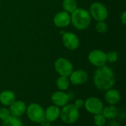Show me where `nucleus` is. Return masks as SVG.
<instances>
[{
  "label": "nucleus",
  "instance_id": "obj_13",
  "mask_svg": "<svg viewBox=\"0 0 126 126\" xmlns=\"http://www.w3.org/2000/svg\"><path fill=\"white\" fill-rule=\"evenodd\" d=\"M9 107V111L11 116L20 117L26 113L27 106L22 101H15Z\"/></svg>",
  "mask_w": 126,
  "mask_h": 126
},
{
  "label": "nucleus",
  "instance_id": "obj_18",
  "mask_svg": "<svg viewBox=\"0 0 126 126\" xmlns=\"http://www.w3.org/2000/svg\"><path fill=\"white\" fill-rule=\"evenodd\" d=\"M70 81L67 76H60L56 80V85L60 91H66L69 88Z\"/></svg>",
  "mask_w": 126,
  "mask_h": 126
},
{
  "label": "nucleus",
  "instance_id": "obj_14",
  "mask_svg": "<svg viewBox=\"0 0 126 126\" xmlns=\"http://www.w3.org/2000/svg\"><path fill=\"white\" fill-rule=\"evenodd\" d=\"M60 114H61L60 108L55 105H50L47 107L46 110H44L45 119L50 123L57 120L60 117Z\"/></svg>",
  "mask_w": 126,
  "mask_h": 126
},
{
  "label": "nucleus",
  "instance_id": "obj_15",
  "mask_svg": "<svg viewBox=\"0 0 126 126\" xmlns=\"http://www.w3.org/2000/svg\"><path fill=\"white\" fill-rule=\"evenodd\" d=\"M106 91V92L105 94V100L106 102L109 103V105H115L120 101V99H121L120 94L117 90L113 89L111 88Z\"/></svg>",
  "mask_w": 126,
  "mask_h": 126
},
{
  "label": "nucleus",
  "instance_id": "obj_7",
  "mask_svg": "<svg viewBox=\"0 0 126 126\" xmlns=\"http://www.w3.org/2000/svg\"><path fill=\"white\" fill-rule=\"evenodd\" d=\"M55 69L60 76L68 77L73 71V65L67 59L59 58L55 62Z\"/></svg>",
  "mask_w": 126,
  "mask_h": 126
},
{
  "label": "nucleus",
  "instance_id": "obj_16",
  "mask_svg": "<svg viewBox=\"0 0 126 126\" xmlns=\"http://www.w3.org/2000/svg\"><path fill=\"white\" fill-rule=\"evenodd\" d=\"M15 101H16V95L13 91L5 90L1 92L0 102L4 106H10Z\"/></svg>",
  "mask_w": 126,
  "mask_h": 126
},
{
  "label": "nucleus",
  "instance_id": "obj_9",
  "mask_svg": "<svg viewBox=\"0 0 126 126\" xmlns=\"http://www.w3.org/2000/svg\"><path fill=\"white\" fill-rule=\"evenodd\" d=\"M63 45L69 50H76L80 44L78 37L73 33L66 32L64 33L62 36Z\"/></svg>",
  "mask_w": 126,
  "mask_h": 126
},
{
  "label": "nucleus",
  "instance_id": "obj_10",
  "mask_svg": "<svg viewBox=\"0 0 126 126\" xmlns=\"http://www.w3.org/2000/svg\"><path fill=\"white\" fill-rule=\"evenodd\" d=\"M69 81L72 84L75 85H83L87 82L89 79V75L87 72L84 70H77L72 71V74L69 75Z\"/></svg>",
  "mask_w": 126,
  "mask_h": 126
},
{
  "label": "nucleus",
  "instance_id": "obj_6",
  "mask_svg": "<svg viewBox=\"0 0 126 126\" xmlns=\"http://www.w3.org/2000/svg\"><path fill=\"white\" fill-rule=\"evenodd\" d=\"M84 106L89 113L94 115L102 113L104 108L103 101L95 97H91L86 99V100L84 101Z\"/></svg>",
  "mask_w": 126,
  "mask_h": 126
},
{
  "label": "nucleus",
  "instance_id": "obj_20",
  "mask_svg": "<svg viewBox=\"0 0 126 126\" xmlns=\"http://www.w3.org/2000/svg\"><path fill=\"white\" fill-rule=\"evenodd\" d=\"M63 7L67 13H72L78 8V4L75 0H63Z\"/></svg>",
  "mask_w": 126,
  "mask_h": 126
},
{
  "label": "nucleus",
  "instance_id": "obj_24",
  "mask_svg": "<svg viewBox=\"0 0 126 126\" xmlns=\"http://www.w3.org/2000/svg\"><path fill=\"white\" fill-rule=\"evenodd\" d=\"M10 116V113L8 108H0V120L1 121H4Z\"/></svg>",
  "mask_w": 126,
  "mask_h": 126
},
{
  "label": "nucleus",
  "instance_id": "obj_1",
  "mask_svg": "<svg viewBox=\"0 0 126 126\" xmlns=\"http://www.w3.org/2000/svg\"><path fill=\"white\" fill-rule=\"evenodd\" d=\"M115 83V76L113 71L106 65L97 68L94 74V84L100 91L111 88Z\"/></svg>",
  "mask_w": 126,
  "mask_h": 126
},
{
  "label": "nucleus",
  "instance_id": "obj_22",
  "mask_svg": "<svg viewBox=\"0 0 126 126\" xmlns=\"http://www.w3.org/2000/svg\"><path fill=\"white\" fill-rule=\"evenodd\" d=\"M107 24L105 22V21H99L97 24L96 25V30L98 33H104L107 30Z\"/></svg>",
  "mask_w": 126,
  "mask_h": 126
},
{
  "label": "nucleus",
  "instance_id": "obj_23",
  "mask_svg": "<svg viewBox=\"0 0 126 126\" xmlns=\"http://www.w3.org/2000/svg\"><path fill=\"white\" fill-rule=\"evenodd\" d=\"M118 53L116 51H109L106 53L107 61L110 62H115L118 59Z\"/></svg>",
  "mask_w": 126,
  "mask_h": 126
},
{
  "label": "nucleus",
  "instance_id": "obj_8",
  "mask_svg": "<svg viewBox=\"0 0 126 126\" xmlns=\"http://www.w3.org/2000/svg\"><path fill=\"white\" fill-rule=\"evenodd\" d=\"M88 59L92 65L97 68L105 65L107 62L106 53L100 50H94L91 51Z\"/></svg>",
  "mask_w": 126,
  "mask_h": 126
},
{
  "label": "nucleus",
  "instance_id": "obj_5",
  "mask_svg": "<svg viewBox=\"0 0 126 126\" xmlns=\"http://www.w3.org/2000/svg\"><path fill=\"white\" fill-rule=\"evenodd\" d=\"M89 13L93 19L96 21H105L108 16L109 12L104 4L100 2H94L91 4L89 8Z\"/></svg>",
  "mask_w": 126,
  "mask_h": 126
},
{
  "label": "nucleus",
  "instance_id": "obj_17",
  "mask_svg": "<svg viewBox=\"0 0 126 126\" xmlns=\"http://www.w3.org/2000/svg\"><path fill=\"white\" fill-rule=\"evenodd\" d=\"M119 114V110L117 107L114 105H110L109 106L103 108L102 111V114L107 120H112L117 117Z\"/></svg>",
  "mask_w": 126,
  "mask_h": 126
},
{
  "label": "nucleus",
  "instance_id": "obj_27",
  "mask_svg": "<svg viewBox=\"0 0 126 126\" xmlns=\"http://www.w3.org/2000/svg\"><path fill=\"white\" fill-rule=\"evenodd\" d=\"M40 124L41 125V126H50V122H49L48 120L44 119L43 121H41L40 123Z\"/></svg>",
  "mask_w": 126,
  "mask_h": 126
},
{
  "label": "nucleus",
  "instance_id": "obj_3",
  "mask_svg": "<svg viewBox=\"0 0 126 126\" xmlns=\"http://www.w3.org/2000/svg\"><path fill=\"white\" fill-rule=\"evenodd\" d=\"M79 116V109L74 104H66L61 110L60 117L66 124L71 125L75 123L78 120Z\"/></svg>",
  "mask_w": 126,
  "mask_h": 126
},
{
  "label": "nucleus",
  "instance_id": "obj_21",
  "mask_svg": "<svg viewBox=\"0 0 126 126\" xmlns=\"http://www.w3.org/2000/svg\"><path fill=\"white\" fill-rule=\"evenodd\" d=\"M106 119L102 114V113L94 114V123L95 126H103L106 124Z\"/></svg>",
  "mask_w": 126,
  "mask_h": 126
},
{
  "label": "nucleus",
  "instance_id": "obj_4",
  "mask_svg": "<svg viewBox=\"0 0 126 126\" xmlns=\"http://www.w3.org/2000/svg\"><path fill=\"white\" fill-rule=\"evenodd\" d=\"M27 115L30 121L35 123H40L45 119L44 109L38 103H31L27 107Z\"/></svg>",
  "mask_w": 126,
  "mask_h": 126
},
{
  "label": "nucleus",
  "instance_id": "obj_28",
  "mask_svg": "<svg viewBox=\"0 0 126 126\" xmlns=\"http://www.w3.org/2000/svg\"><path fill=\"white\" fill-rule=\"evenodd\" d=\"M0 1H1V0H0Z\"/></svg>",
  "mask_w": 126,
  "mask_h": 126
},
{
  "label": "nucleus",
  "instance_id": "obj_12",
  "mask_svg": "<svg viewBox=\"0 0 126 126\" xmlns=\"http://www.w3.org/2000/svg\"><path fill=\"white\" fill-rule=\"evenodd\" d=\"M51 100L55 105L60 108L63 107L68 103L69 100V97L66 93L63 92V91H58L52 94L51 97Z\"/></svg>",
  "mask_w": 126,
  "mask_h": 126
},
{
  "label": "nucleus",
  "instance_id": "obj_19",
  "mask_svg": "<svg viewBox=\"0 0 126 126\" xmlns=\"http://www.w3.org/2000/svg\"><path fill=\"white\" fill-rule=\"evenodd\" d=\"M2 126H23V123L19 117L10 115L7 120L3 121Z\"/></svg>",
  "mask_w": 126,
  "mask_h": 126
},
{
  "label": "nucleus",
  "instance_id": "obj_2",
  "mask_svg": "<svg viewBox=\"0 0 126 126\" xmlns=\"http://www.w3.org/2000/svg\"><path fill=\"white\" fill-rule=\"evenodd\" d=\"M71 22L78 30L87 28L91 23V15L89 12L83 8H77L72 13Z\"/></svg>",
  "mask_w": 126,
  "mask_h": 126
},
{
  "label": "nucleus",
  "instance_id": "obj_26",
  "mask_svg": "<svg viewBox=\"0 0 126 126\" xmlns=\"http://www.w3.org/2000/svg\"><path fill=\"white\" fill-rule=\"evenodd\" d=\"M120 19H121V22L123 25H126V11H123V13L121 14L120 16Z\"/></svg>",
  "mask_w": 126,
  "mask_h": 126
},
{
  "label": "nucleus",
  "instance_id": "obj_11",
  "mask_svg": "<svg viewBox=\"0 0 126 126\" xmlns=\"http://www.w3.org/2000/svg\"><path fill=\"white\" fill-rule=\"evenodd\" d=\"M53 22L58 27H67L71 22V16L66 11H60L54 16Z\"/></svg>",
  "mask_w": 126,
  "mask_h": 126
},
{
  "label": "nucleus",
  "instance_id": "obj_25",
  "mask_svg": "<svg viewBox=\"0 0 126 126\" xmlns=\"http://www.w3.org/2000/svg\"><path fill=\"white\" fill-rule=\"evenodd\" d=\"M74 105H75V106L76 108H78L79 109V108H82L84 105V100H82V99H78L77 100H75Z\"/></svg>",
  "mask_w": 126,
  "mask_h": 126
}]
</instances>
